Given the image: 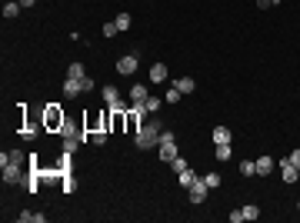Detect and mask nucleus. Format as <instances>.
Returning a JSON list of instances; mask_svg holds the SVG:
<instances>
[{
	"mask_svg": "<svg viewBox=\"0 0 300 223\" xmlns=\"http://www.w3.org/2000/svg\"><path fill=\"white\" fill-rule=\"evenodd\" d=\"M133 143L140 150H153L157 143H160V123L157 120H150V123H144L140 130L133 133Z\"/></svg>",
	"mask_w": 300,
	"mask_h": 223,
	"instance_id": "f257e3e1",
	"label": "nucleus"
},
{
	"mask_svg": "<svg viewBox=\"0 0 300 223\" xmlns=\"http://www.w3.org/2000/svg\"><path fill=\"white\" fill-rule=\"evenodd\" d=\"M157 150H160V160H167V163L177 157V140H173V133H170V130L167 133L160 130V143H157Z\"/></svg>",
	"mask_w": 300,
	"mask_h": 223,
	"instance_id": "f03ea898",
	"label": "nucleus"
},
{
	"mask_svg": "<svg viewBox=\"0 0 300 223\" xmlns=\"http://www.w3.org/2000/svg\"><path fill=\"white\" fill-rule=\"evenodd\" d=\"M207 190H210V186L204 183V177H197V180L190 183V203H193V206H200V203L207 200Z\"/></svg>",
	"mask_w": 300,
	"mask_h": 223,
	"instance_id": "7ed1b4c3",
	"label": "nucleus"
},
{
	"mask_svg": "<svg viewBox=\"0 0 300 223\" xmlns=\"http://www.w3.org/2000/svg\"><path fill=\"white\" fill-rule=\"evenodd\" d=\"M133 70H137V54H124V57H120V60H117V74L130 77Z\"/></svg>",
	"mask_w": 300,
	"mask_h": 223,
	"instance_id": "20e7f679",
	"label": "nucleus"
},
{
	"mask_svg": "<svg viewBox=\"0 0 300 223\" xmlns=\"http://www.w3.org/2000/svg\"><path fill=\"white\" fill-rule=\"evenodd\" d=\"M43 123H47L50 130H57V127H64L67 120H64V113L57 110V107H50V110H47V117H43Z\"/></svg>",
	"mask_w": 300,
	"mask_h": 223,
	"instance_id": "39448f33",
	"label": "nucleus"
},
{
	"mask_svg": "<svg viewBox=\"0 0 300 223\" xmlns=\"http://www.w3.org/2000/svg\"><path fill=\"white\" fill-rule=\"evenodd\" d=\"M3 180H7V183H17V180H20V163L3 160Z\"/></svg>",
	"mask_w": 300,
	"mask_h": 223,
	"instance_id": "423d86ee",
	"label": "nucleus"
},
{
	"mask_svg": "<svg viewBox=\"0 0 300 223\" xmlns=\"http://www.w3.org/2000/svg\"><path fill=\"white\" fill-rule=\"evenodd\" d=\"M280 177H283V183H297V167L290 160H280Z\"/></svg>",
	"mask_w": 300,
	"mask_h": 223,
	"instance_id": "0eeeda50",
	"label": "nucleus"
},
{
	"mask_svg": "<svg viewBox=\"0 0 300 223\" xmlns=\"http://www.w3.org/2000/svg\"><path fill=\"white\" fill-rule=\"evenodd\" d=\"M274 173V157H257V177H270Z\"/></svg>",
	"mask_w": 300,
	"mask_h": 223,
	"instance_id": "6e6552de",
	"label": "nucleus"
},
{
	"mask_svg": "<svg viewBox=\"0 0 300 223\" xmlns=\"http://www.w3.org/2000/svg\"><path fill=\"white\" fill-rule=\"evenodd\" d=\"M80 90H84V87H80V80H70V77L64 80V97H67V100H74Z\"/></svg>",
	"mask_w": 300,
	"mask_h": 223,
	"instance_id": "1a4fd4ad",
	"label": "nucleus"
},
{
	"mask_svg": "<svg viewBox=\"0 0 300 223\" xmlns=\"http://www.w3.org/2000/svg\"><path fill=\"white\" fill-rule=\"evenodd\" d=\"M147 97H150V93H147L144 83H133V87H130V100H133V103H147Z\"/></svg>",
	"mask_w": 300,
	"mask_h": 223,
	"instance_id": "9d476101",
	"label": "nucleus"
},
{
	"mask_svg": "<svg viewBox=\"0 0 300 223\" xmlns=\"http://www.w3.org/2000/svg\"><path fill=\"white\" fill-rule=\"evenodd\" d=\"M150 80H153V83H167V67H164V63H153V67H150Z\"/></svg>",
	"mask_w": 300,
	"mask_h": 223,
	"instance_id": "9b49d317",
	"label": "nucleus"
},
{
	"mask_svg": "<svg viewBox=\"0 0 300 223\" xmlns=\"http://www.w3.org/2000/svg\"><path fill=\"white\" fill-rule=\"evenodd\" d=\"M173 87H177V90H180V93H193V90H197V83H193L190 77H180V80H177Z\"/></svg>",
	"mask_w": 300,
	"mask_h": 223,
	"instance_id": "f8f14e48",
	"label": "nucleus"
},
{
	"mask_svg": "<svg viewBox=\"0 0 300 223\" xmlns=\"http://www.w3.org/2000/svg\"><path fill=\"white\" fill-rule=\"evenodd\" d=\"M177 180H180V186H187V190H190V183L197 180V173L187 167V170H180V173H177Z\"/></svg>",
	"mask_w": 300,
	"mask_h": 223,
	"instance_id": "ddd939ff",
	"label": "nucleus"
},
{
	"mask_svg": "<svg viewBox=\"0 0 300 223\" xmlns=\"http://www.w3.org/2000/svg\"><path fill=\"white\" fill-rule=\"evenodd\" d=\"M67 77H70V80H84V77H87L84 63H70V67H67Z\"/></svg>",
	"mask_w": 300,
	"mask_h": 223,
	"instance_id": "4468645a",
	"label": "nucleus"
},
{
	"mask_svg": "<svg viewBox=\"0 0 300 223\" xmlns=\"http://www.w3.org/2000/svg\"><path fill=\"white\" fill-rule=\"evenodd\" d=\"M104 100H107L110 107H117V103H120V90H117V87H104Z\"/></svg>",
	"mask_w": 300,
	"mask_h": 223,
	"instance_id": "2eb2a0df",
	"label": "nucleus"
},
{
	"mask_svg": "<svg viewBox=\"0 0 300 223\" xmlns=\"http://www.w3.org/2000/svg\"><path fill=\"white\" fill-rule=\"evenodd\" d=\"M80 140H84V133H70V137H64V150H70V153H74Z\"/></svg>",
	"mask_w": 300,
	"mask_h": 223,
	"instance_id": "dca6fc26",
	"label": "nucleus"
},
{
	"mask_svg": "<svg viewBox=\"0 0 300 223\" xmlns=\"http://www.w3.org/2000/svg\"><path fill=\"white\" fill-rule=\"evenodd\" d=\"M17 14H20V3H17V0H10V3H3V17H7V20H14V17H17Z\"/></svg>",
	"mask_w": 300,
	"mask_h": 223,
	"instance_id": "f3484780",
	"label": "nucleus"
},
{
	"mask_svg": "<svg viewBox=\"0 0 300 223\" xmlns=\"http://www.w3.org/2000/svg\"><path fill=\"white\" fill-rule=\"evenodd\" d=\"M214 143H230V130H227V127H217V130H214Z\"/></svg>",
	"mask_w": 300,
	"mask_h": 223,
	"instance_id": "a211bd4d",
	"label": "nucleus"
},
{
	"mask_svg": "<svg viewBox=\"0 0 300 223\" xmlns=\"http://www.w3.org/2000/svg\"><path fill=\"white\" fill-rule=\"evenodd\" d=\"M240 173H244V177H254V173H257V160H240Z\"/></svg>",
	"mask_w": 300,
	"mask_h": 223,
	"instance_id": "6ab92c4d",
	"label": "nucleus"
},
{
	"mask_svg": "<svg viewBox=\"0 0 300 223\" xmlns=\"http://www.w3.org/2000/svg\"><path fill=\"white\" fill-rule=\"evenodd\" d=\"M107 133H110V130H104V127H100V130H94V133H90V140H94L97 147H104V143H107Z\"/></svg>",
	"mask_w": 300,
	"mask_h": 223,
	"instance_id": "aec40b11",
	"label": "nucleus"
},
{
	"mask_svg": "<svg viewBox=\"0 0 300 223\" xmlns=\"http://www.w3.org/2000/svg\"><path fill=\"white\" fill-rule=\"evenodd\" d=\"M230 153H234V150H230V143H217V160H220V163H224V160H230Z\"/></svg>",
	"mask_w": 300,
	"mask_h": 223,
	"instance_id": "412c9836",
	"label": "nucleus"
},
{
	"mask_svg": "<svg viewBox=\"0 0 300 223\" xmlns=\"http://www.w3.org/2000/svg\"><path fill=\"white\" fill-rule=\"evenodd\" d=\"M113 27H117V30H127V27H130V14H117Z\"/></svg>",
	"mask_w": 300,
	"mask_h": 223,
	"instance_id": "4be33fe9",
	"label": "nucleus"
},
{
	"mask_svg": "<svg viewBox=\"0 0 300 223\" xmlns=\"http://www.w3.org/2000/svg\"><path fill=\"white\" fill-rule=\"evenodd\" d=\"M170 170H173V173H180V170H187V160H184V157L177 153V157L170 160Z\"/></svg>",
	"mask_w": 300,
	"mask_h": 223,
	"instance_id": "5701e85b",
	"label": "nucleus"
},
{
	"mask_svg": "<svg viewBox=\"0 0 300 223\" xmlns=\"http://www.w3.org/2000/svg\"><path fill=\"white\" fill-rule=\"evenodd\" d=\"M204 183L210 186V190H217V186H220V173H217V170H214V173H207V177H204Z\"/></svg>",
	"mask_w": 300,
	"mask_h": 223,
	"instance_id": "b1692460",
	"label": "nucleus"
},
{
	"mask_svg": "<svg viewBox=\"0 0 300 223\" xmlns=\"http://www.w3.org/2000/svg\"><path fill=\"white\" fill-rule=\"evenodd\" d=\"M144 107H147V113H153V110H160V107H164V100H160V97H147V103H144Z\"/></svg>",
	"mask_w": 300,
	"mask_h": 223,
	"instance_id": "393cba45",
	"label": "nucleus"
},
{
	"mask_svg": "<svg viewBox=\"0 0 300 223\" xmlns=\"http://www.w3.org/2000/svg\"><path fill=\"white\" fill-rule=\"evenodd\" d=\"M30 220H34V223H43L47 217H43V213H20V223H30Z\"/></svg>",
	"mask_w": 300,
	"mask_h": 223,
	"instance_id": "a878e982",
	"label": "nucleus"
},
{
	"mask_svg": "<svg viewBox=\"0 0 300 223\" xmlns=\"http://www.w3.org/2000/svg\"><path fill=\"white\" fill-rule=\"evenodd\" d=\"M257 217H260V210H257L254 203H247L244 206V220H257Z\"/></svg>",
	"mask_w": 300,
	"mask_h": 223,
	"instance_id": "bb28decb",
	"label": "nucleus"
},
{
	"mask_svg": "<svg viewBox=\"0 0 300 223\" xmlns=\"http://www.w3.org/2000/svg\"><path fill=\"white\" fill-rule=\"evenodd\" d=\"M180 97H184V93L177 90V87H170V90H167V103H177V100H180Z\"/></svg>",
	"mask_w": 300,
	"mask_h": 223,
	"instance_id": "cd10ccee",
	"label": "nucleus"
},
{
	"mask_svg": "<svg viewBox=\"0 0 300 223\" xmlns=\"http://www.w3.org/2000/svg\"><path fill=\"white\" fill-rule=\"evenodd\" d=\"M60 170H64V173L70 170V150H64V157H60Z\"/></svg>",
	"mask_w": 300,
	"mask_h": 223,
	"instance_id": "c85d7f7f",
	"label": "nucleus"
},
{
	"mask_svg": "<svg viewBox=\"0 0 300 223\" xmlns=\"http://www.w3.org/2000/svg\"><path fill=\"white\" fill-rule=\"evenodd\" d=\"M287 160H290V163H294V167L300 170V150H294V153H290V157H287Z\"/></svg>",
	"mask_w": 300,
	"mask_h": 223,
	"instance_id": "c756f323",
	"label": "nucleus"
},
{
	"mask_svg": "<svg viewBox=\"0 0 300 223\" xmlns=\"http://www.w3.org/2000/svg\"><path fill=\"white\" fill-rule=\"evenodd\" d=\"M270 3H277V0H257V7H260V10H267Z\"/></svg>",
	"mask_w": 300,
	"mask_h": 223,
	"instance_id": "7c9ffc66",
	"label": "nucleus"
},
{
	"mask_svg": "<svg viewBox=\"0 0 300 223\" xmlns=\"http://www.w3.org/2000/svg\"><path fill=\"white\" fill-rule=\"evenodd\" d=\"M20 7H34V3H37V0H17Z\"/></svg>",
	"mask_w": 300,
	"mask_h": 223,
	"instance_id": "2f4dec72",
	"label": "nucleus"
},
{
	"mask_svg": "<svg viewBox=\"0 0 300 223\" xmlns=\"http://www.w3.org/2000/svg\"><path fill=\"white\" fill-rule=\"evenodd\" d=\"M297 210H300V203H297Z\"/></svg>",
	"mask_w": 300,
	"mask_h": 223,
	"instance_id": "473e14b6",
	"label": "nucleus"
}]
</instances>
